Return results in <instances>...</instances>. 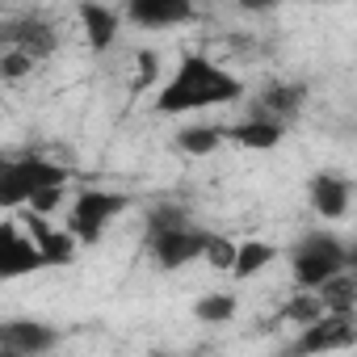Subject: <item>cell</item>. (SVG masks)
<instances>
[{
  "mask_svg": "<svg viewBox=\"0 0 357 357\" xmlns=\"http://www.w3.org/2000/svg\"><path fill=\"white\" fill-rule=\"evenodd\" d=\"M240 97H244V80L236 72H227L223 63H215L211 55L194 51L176 63V72L155 93V114L190 118V114H202V109H215V105H231Z\"/></svg>",
  "mask_w": 357,
  "mask_h": 357,
  "instance_id": "obj_1",
  "label": "cell"
},
{
  "mask_svg": "<svg viewBox=\"0 0 357 357\" xmlns=\"http://www.w3.org/2000/svg\"><path fill=\"white\" fill-rule=\"evenodd\" d=\"M72 181V168L47 155H0V211H22L43 185H63Z\"/></svg>",
  "mask_w": 357,
  "mask_h": 357,
  "instance_id": "obj_2",
  "label": "cell"
},
{
  "mask_svg": "<svg viewBox=\"0 0 357 357\" xmlns=\"http://www.w3.org/2000/svg\"><path fill=\"white\" fill-rule=\"evenodd\" d=\"M206 240H211V231L194 227L190 215L172 219V223H160V227H147V252H151L155 269H164V273H176V269L202 261Z\"/></svg>",
  "mask_w": 357,
  "mask_h": 357,
  "instance_id": "obj_3",
  "label": "cell"
},
{
  "mask_svg": "<svg viewBox=\"0 0 357 357\" xmlns=\"http://www.w3.org/2000/svg\"><path fill=\"white\" fill-rule=\"evenodd\" d=\"M126 206H130V198L118 190H80L68 211V231L76 236V244H101V236Z\"/></svg>",
  "mask_w": 357,
  "mask_h": 357,
  "instance_id": "obj_4",
  "label": "cell"
},
{
  "mask_svg": "<svg viewBox=\"0 0 357 357\" xmlns=\"http://www.w3.org/2000/svg\"><path fill=\"white\" fill-rule=\"evenodd\" d=\"M47 269L34 236L26 227H17L13 219H0V282H17V278H30Z\"/></svg>",
  "mask_w": 357,
  "mask_h": 357,
  "instance_id": "obj_5",
  "label": "cell"
},
{
  "mask_svg": "<svg viewBox=\"0 0 357 357\" xmlns=\"http://www.w3.org/2000/svg\"><path fill=\"white\" fill-rule=\"evenodd\" d=\"M357 340L353 332V315L340 311H324L311 324H303V336L290 344V353H332V349H349Z\"/></svg>",
  "mask_w": 357,
  "mask_h": 357,
  "instance_id": "obj_6",
  "label": "cell"
},
{
  "mask_svg": "<svg viewBox=\"0 0 357 357\" xmlns=\"http://www.w3.org/2000/svg\"><path fill=\"white\" fill-rule=\"evenodd\" d=\"M126 5V22L135 30H172L194 22V0H122Z\"/></svg>",
  "mask_w": 357,
  "mask_h": 357,
  "instance_id": "obj_7",
  "label": "cell"
},
{
  "mask_svg": "<svg viewBox=\"0 0 357 357\" xmlns=\"http://www.w3.org/2000/svg\"><path fill=\"white\" fill-rule=\"evenodd\" d=\"M59 344V332L38 319H5L0 324V353L9 357H34Z\"/></svg>",
  "mask_w": 357,
  "mask_h": 357,
  "instance_id": "obj_8",
  "label": "cell"
},
{
  "mask_svg": "<svg viewBox=\"0 0 357 357\" xmlns=\"http://www.w3.org/2000/svg\"><path fill=\"white\" fill-rule=\"evenodd\" d=\"M26 231L34 236V244H38V252H43V261H47V265L63 269V265H72V261H76V236H72L68 227H55L47 215L26 211Z\"/></svg>",
  "mask_w": 357,
  "mask_h": 357,
  "instance_id": "obj_9",
  "label": "cell"
},
{
  "mask_svg": "<svg viewBox=\"0 0 357 357\" xmlns=\"http://www.w3.org/2000/svg\"><path fill=\"white\" fill-rule=\"evenodd\" d=\"M0 47H17L30 59H47V55H55L59 34L47 22H38V17H22V22H5V26H0Z\"/></svg>",
  "mask_w": 357,
  "mask_h": 357,
  "instance_id": "obj_10",
  "label": "cell"
},
{
  "mask_svg": "<svg viewBox=\"0 0 357 357\" xmlns=\"http://www.w3.org/2000/svg\"><path fill=\"white\" fill-rule=\"evenodd\" d=\"M307 198H311V211L319 219H344L353 190H349V181L340 172H315L307 181Z\"/></svg>",
  "mask_w": 357,
  "mask_h": 357,
  "instance_id": "obj_11",
  "label": "cell"
},
{
  "mask_svg": "<svg viewBox=\"0 0 357 357\" xmlns=\"http://www.w3.org/2000/svg\"><path fill=\"white\" fill-rule=\"evenodd\" d=\"M282 135H286V126L282 122H273V118H244V122H236V126H223V143H236V147H244V151H273L278 143H282Z\"/></svg>",
  "mask_w": 357,
  "mask_h": 357,
  "instance_id": "obj_12",
  "label": "cell"
},
{
  "mask_svg": "<svg viewBox=\"0 0 357 357\" xmlns=\"http://www.w3.org/2000/svg\"><path fill=\"white\" fill-rule=\"evenodd\" d=\"M80 26H84V38L93 51H109L118 30H122V13L105 0H84L80 5Z\"/></svg>",
  "mask_w": 357,
  "mask_h": 357,
  "instance_id": "obj_13",
  "label": "cell"
},
{
  "mask_svg": "<svg viewBox=\"0 0 357 357\" xmlns=\"http://www.w3.org/2000/svg\"><path fill=\"white\" fill-rule=\"evenodd\" d=\"M278 261V248L273 244H265V240H244V244H236V257H231V278L236 282H252L257 273H265L269 265Z\"/></svg>",
  "mask_w": 357,
  "mask_h": 357,
  "instance_id": "obj_14",
  "label": "cell"
},
{
  "mask_svg": "<svg viewBox=\"0 0 357 357\" xmlns=\"http://www.w3.org/2000/svg\"><path fill=\"white\" fill-rule=\"evenodd\" d=\"M303 101H307V89H303V84H269L265 97H261L265 118H273V122H282V126L303 109Z\"/></svg>",
  "mask_w": 357,
  "mask_h": 357,
  "instance_id": "obj_15",
  "label": "cell"
},
{
  "mask_svg": "<svg viewBox=\"0 0 357 357\" xmlns=\"http://www.w3.org/2000/svg\"><path fill=\"white\" fill-rule=\"evenodd\" d=\"M315 294H319L324 311H340V315H353V307H357V286H353L349 269H340V273L324 278V282L315 286Z\"/></svg>",
  "mask_w": 357,
  "mask_h": 357,
  "instance_id": "obj_16",
  "label": "cell"
},
{
  "mask_svg": "<svg viewBox=\"0 0 357 357\" xmlns=\"http://www.w3.org/2000/svg\"><path fill=\"white\" fill-rule=\"evenodd\" d=\"M172 143L181 147L185 155H215V151L223 147V126H202V122H190V126L176 130V139H172Z\"/></svg>",
  "mask_w": 357,
  "mask_h": 357,
  "instance_id": "obj_17",
  "label": "cell"
},
{
  "mask_svg": "<svg viewBox=\"0 0 357 357\" xmlns=\"http://www.w3.org/2000/svg\"><path fill=\"white\" fill-rule=\"evenodd\" d=\"M194 315H198L202 324H231V319H236V294H227V290L202 294V298L194 303Z\"/></svg>",
  "mask_w": 357,
  "mask_h": 357,
  "instance_id": "obj_18",
  "label": "cell"
},
{
  "mask_svg": "<svg viewBox=\"0 0 357 357\" xmlns=\"http://www.w3.org/2000/svg\"><path fill=\"white\" fill-rule=\"evenodd\" d=\"M34 63H38V59H30V55L17 51V47H0V80H26V76L34 72Z\"/></svg>",
  "mask_w": 357,
  "mask_h": 357,
  "instance_id": "obj_19",
  "label": "cell"
},
{
  "mask_svg": "<svg viewBox=\"0 0 357 357\" xmlns=\"http://www.w3.org/2000/svg\"><path fill=\"white\" fill-rule=\"evenodd\" d=\"M231 257H236V244H231V240H223V236H211V240H206V248H202V261H206L211 269H219V273H227V269H231Z\"/></svg>",
  "mask_w": 357,
  "mask_h": 357,
  "instance_id": "obj_20",
  "label": "cell"
},
{
  "mask_svg": "<svg viewBox=\"0 0 357 357\" xmlns=\"http://www.w3.org/2000/svg\"><path fill=\"white\" fill-rule=\"evenodd\" d=\"M282 315H286L290 324H311L315 315H324V303H319V294H315V290H307V294H298Z\"/></svg>",
  "mask_w": 357,
  "mask_h": 357,
  "instance_id": "obj_21",
  "label": "cell"
},
{
  "mask_svg": "<svg viewBox=\"0 0 357 357\" xmlns=\"http://www.w3.org/2000/svg\"><path fill=\"white\" fill-rule=\"evenodd\" d=\"M63 198H68V181H63V185H43V190H38V194H34V198L22 206V211L51 215V211H59V206H63Z\"/></svg>",
  "mask_w": 357,
  "mask_h": 357,
  "instance_id": "obj_22",
  "label": "cell"
},
{
  "mask_svg": "<svg viewBox=\"0 0 357 357\" xmlns=\"http://www.w3.org/2000/svg\"><path fill=\"white\" fill-rule=\"evenodd\" d=\"M155 76H160V59L151 51H139V89H147Z\"/></svg>",
  "mask_w": 357,
  "mask_h": 357,
  "instance_id": "obj_23",
  "label": "cell"
},
{
  "mask_svg": "<svg viewBox=\"0 0 357 357\" xmlns=\"http://www.w3.org/2000/svg\"><path fill=\"white\" fill-rule=\"evenodd\" d=\"M240 9H248V13H269V9H278L282 0H236Z\"/></svg>",
  "mask_w": 357,
  "mask_h": 357,
  "instance_id": "obj_24",
  "label": "cell"
},
{
  "mask_svg": "<svg viewBox=\"0 0 357 357\" xmlns=\"http://www.w3.org/2000/svg\"><path fill=\"white\" fill-rule=\"evenodd\" d=\"M105 5H122V0H105Z\"/></svg>",
  "mask_w": 357,
  "mask_h": 357,
  "instance_id": "obj_25",
  "label": "cell"
}]
</instances>
